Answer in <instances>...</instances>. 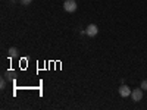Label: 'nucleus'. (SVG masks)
I'll return each mask as SVG.
<instances>
[{
	"instance_id": "obj_4",
	"label": "nucleus",
	"mask_w": 147,
	"mask_h": 110,
	"mask_svg": "<svg viewBox=\"0 0 147 110\" xmlns=\"http://www.w3.org/2000/svg\"><path fill=\"white\" fill-rule=\"evenodd\" d=\"M97 32H99V28H97V25H94V23H90V25L85 28V34L88 37H96Z\"/></svg>"
},
{
	"instance_id": "obj_8",
	"label": "nucleus",
	"mask_w": 147,
	"mask_h": 110,
	"mask_svg": "<svg viewBox=\"0 0 147 110\" xmlns=\"http://www.w3.org/2000/svg\"><path fill=\"white\" fill-rule=\"evenodd\" d=\"M140 87H141L143 90H147V79H144V81L141 82V85H140Z\"/></svg>"
},
{
	"instance_id": "obj_6",
	"label": "nucleus",
	"mask_w": 147,
	"mask_h": 110,
	"mask_svg": "<svg viewBox=\"0 0 147 110\" xmlns=\"http://www.w3.org/2000/svg\"><path fill=\"white\" fill-rule=\"evenodd\" d=\"M19 2H21V5H24V6H28V5L32 3V0H19Z\"/></svg>"
},
{
	"instance_id": "obj_3",
	"label": "nucleus",
	"mask_w": 147,
	"mask_h": 110,
	"mask_svg": "<svg viewBox=\"0 0 147 110\" xmlns=\"http://www.w3.org/2000/svg\"><path fill=\"white\" fill-rule=\"evenodd\" d=\"M131 99L134 100V101H140L141 99H143V88H136V90H132L131 91Z\"/></svg>"
},
{
	"instance_id": "obj_2",
	"label": "nucleus",
	"mask_w": 147,
	"mask_h": 110,
	"mask_svg": "<svg viewBox=\"0 0 147 110\" xmlns=\"http://www.w3.org/2000/svg\"><path fill=\"white\" fill-rule=\"evenodd\" d=\"M131 91H132V90L128 87V85H125V84H122L121 87H119V95L124 97V99H127V97L131 95Z\"/></svg>"
},
{
	"instance_id": "obj_5",
	"label": "nucleus",
	"mask_w": 147,
	"mask_h": 110,
	"mask_svg": "<svg viewBox=\"0 0 147 110\" xmlns=\"http://www.w3.org/2000/svg\"><path fill=\"white\" fill-rule=\"evenodd\" d=\"M18 56V48L16 47H10L9 50H7V57H16Z\"/></svg>"
},
{
	"instance_id": "obj_7",
	"label": "nucleus",
	"mask_w": 147,
	"mask_h": 110,
	"mask_svg": "<svg viewBox=\"0 0 147 110\" xmlns=\"http://www.w3.org/2000/svg\"><path fill=\"white\" fill-rule=\"evenodd\" d=\"M0 88H2V90L6 88V81H5V78H2V81H0Z\"/></svg>"
},
{
	"instance_id": "obj_1",
	"label": "nucleus",
	"mask_w": 147,
	"mask_h": 110,
	"mask_svg": "<svg viewBox=\"0 0 147 110\" xmlns=\"http://www.w3.org/2000/svg\"><path fill=\"white\" fill-rule=\"evenodd\" d=\"M63 9L68 12V13H72V12L77 10V2L75 0H65L63 2Z\"/></svg>"
}]
</instances>
